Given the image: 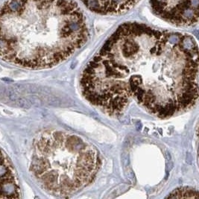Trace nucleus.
Segmentation results:
<instances>
[{
  "label": "nucleus",
  "mask_w": 199,
  "mask_h": 199,
  "mask_svg": "<svg viewBox=\"0 0 199 199\" xmlns=\"http://www.w3.org/2000/svg\"><path fill=\"white\" fill-rule=\"evenodd\" d=\"M198 78L193 36L126 23L86 66L80 87L87 102L108 115L121 114L133 98L151 114L168 118L196 104Z\"/></svg>",
  "instance_id": "nucleus-1"
},
{
  "label": "nucleus",
  "mask_w": 199,
  "mask_h": 199,
  "mask_svg": "<svg viewBox=\"0 0 199 199\" xmlns=\"http://www.w3.org/2000/svg\"><path fill=\"white\" fill-rule=\"evenodd\" d=\"M88 36L84 13L73 0H8L0 8V58L13 64L52 67Z\"/></svg>",
  "instance_id": "nucleus-2"
},
{
  "label": "nucleus",
  "mask_w": 199,
  "mask_h": 199,
  "mask_svg": "<svg viewBox=\"0 0 199 199\" xmlns=\"http://www.w3.org/2000/svg\"><path fill=\"white\" fill-rule=\"evenodd\" d=\"M100 166L99 152L90 143L73 133L49 131L35 140L30 169L48 193L64 196L92 183Z\"/></svg>",
  "instance_id": "nucleus-3"
},
{
  "label": "nucleus",
  "mask_w": 199,
  "mask_h": 199,
  "mask_svg": "<svg viewBox=\"0 0 199 199\" xmlns=\"http://www.w3.org/2000/svg\"><path fill=\"white\" fill-rule=\"evenodd\" d=\"M154 13L179 26H192L198 20V0H149Z\"/></svg>",
  "instance_id": "nucleus-4"
},
{
  "label": "nucleus",
  "mask_w": 199,
  "mask_h": 199,
  "mask_svg": "<svg viewBox=\"0 0 199 199\" xmlns=\"http://www.w3.org/2000/svg\"><path fill=\"white\" fill-rule=\"evenodd\" d=\"M20 198V189L11 162L0 150V198Z\"/></svg>",
  "instance_id": "nucleus-5"
},
{
  "label": "nucleus",
  "mask_w": 199,
  "mask_h": 199,
  "mask_svg": "<svg viewBox=\"0 0 199 199\" xmlns=\"http://www.w3.org/2000/svg\"><path fill=\"white\" fill-rule=\"evenodd\" d=\"M140 0H81L91 11L102 15L125 13L134 7Z\"/></svg>",
  "instance_id": "nucleus-6"
},
{
  "label": "nucleus",
  "mask_w": 199,
  "mask_h": 199,
  "mask_svg": "<svg viewBox=\"0 0 199 199\" xmlns=\"http://www.w3.org/2000/svg\"><path fill=\"white\" fill-rule=\"evenodd\" d=\"M169 198H198V193L194 188L180 187L174 189L167 196Z\"/></svg>",
  "instance_id": "nucleus-7"
},
{
  "label": "nucleus",
  "mask_w": 199,
  "mask_h": 199,
  "mask_svg": "<svg viewBox=\"0 0 199 199\" xmlns=\"http://www.w3.org/2000/svg\"><path fill=\"white\" fill-rule=\"evenodd\" d=\"M6 90H7L6 87L0 84V99L6 96Z\"/></svg>",
  "instance_id": "nucleus-8"
}]
</instances>
